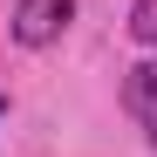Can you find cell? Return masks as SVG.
Here are the masks:
<instances>
[{
  "label": "cell",
  "mask_w": 157,
  "mask_h": 157,
  "mask_svg": "<svg viewBox=\"0 0 157 157\" xmlns=\"http://www.w3.org/2000/svg\"><path fill=\"white\" fill-rule=\"evenodd\" d=\"M123 109L137 116V123H144V137L157 144V62H137V68L123 75Z\"/></svg>",
  "instance_id": "2"
},
{
  "label": "cell",
  "mask_w": 157,
  "mask_h": 157,
  "mask_svg": "<svg viewBox=\"0 0 157 157\" xmlns=\"http://www.w3.org/2000/svg\"><path fill=\"white\" fill-rule=\"evenodd\" d=\"M68 21H75V0H21L7 28H14V41H21V48H48Z\"/></svg>",
  "instance_id": "1"
},
{
  "label": "cell",
  "mask_w": 157,
  "mask_h": 157,
  "mask_svg": "<svg viewBox=\"0 0 157 157\" xmlns=\"http://www.w3.org/2000/svg\"><path fill=\"white\" fill-rule=\"evenodd\" d=\"M0 123H7V96H0Z\"/></svg>",
  "instance_id": "4"
},
{
  "label": "cell",
  "mask_w": 157,
  "mask_h": 157,
  "mask_svg": "<svg viewBox=\"0 0 157 157\" xmlns=\"http://www.w3.org/2000/svg\"><path fill=\"white\" fill-rule=\"evenodd\" d=\"M130 41L157 48V0H137V7H130Z\"/></svg>",
  "instance_id": "3"
}]
</instances>
